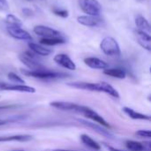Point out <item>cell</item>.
Masks as SVG:
<instances>
[{"instance_id": "obj_1", "label": "cell", "mask_w": 151, "mask_h": 151, "mask_svg": "<svg viewBox=\"0 0 151 151\" xmlns=\"http://www.w3.org/2000/svg\"><path fill=\"white\" fill-rule=\"evenodd\" d=\"M74 88L88 90V91H96V92H103L105 93L112 97L119 98V93L116 88H114L111 84L107 82H97V83H91V82H83V81H74V82H68L66 84Z\"/></svg>"}, {"instance_id": "obj_2", "label": "cell", "mask_w": 151, "mask_h": 151, "mask_svg": "<svg viewBox=\"0 0 151 151\" xmlns=\"http://www.w3.org/2000/svg\"><path fill=\"white\" fill-rule=\"evenodd\" d=\"M20 72L22 73V74H24L27 77H32V78L44 80V81H53V80H58V79H65V78H67L70 76L69 74L65 73L51 72V71H48L46 69L41 70V71H30V70L21 69Z\"/></svg>"}, {"instance_id": "obj_3", "label": "cell", "mask_w": 151, "mask_h": 151, "mask_svg": "<svg viewBox=\"0 0 151 151\" xmlns=\"http://www.w3.org/2000/svg\"><path fill=\"white\" fill-rule=\"evenodd\" d=\"M100 49L107 56L118 57L121 54L120 47L118 42L111 36H106L102 40L100 43Z\"/></svg>"}, {"instance_id": "obj_4", "label": "cell", "mask_w": 151, "mask_h": 151, "mask_svg": "<svg viewBox=\"0 0 151 151\" xmlns=\"http://www.w3.org/2000/svg\"><path fill=\"white\" fill-rule=\"evenodd\" d=\"M81 11L89 16H99L102 11V5L97 0H79Z\"/></svg>"}, {"instance_id": "obj_5", "label": "cell", "mask_w": 151, "mask_h": 151, "mask_svg": "<svg viewBox=\"0 0 151 151\" xmlns=\"http://www.w3.org/2000/svg\"><path fill=\"white\" fill-rule=\"evenodd\" d=\"M19 59L30 70V71H41L44 70V66L37 60L34 53L25 51L19 56Z\"/></svg>"}, {"instance_id": "obj_6", "label": "cell", "mask_w": 151, "mask_h": 151, "mask_svg": "<svg viewBox=\"0 0 151 151\" xmlns=\"http://www.w3.org/2000/svg\"><path fill=\"white\" fill-rule=\"evenodd\" d=\"M80 113L83 114L86 118H88V119H91V120H93V121H95V122H96L98 124H100L101 126L104 127L105 128H108V129L111 128V125L102 116H100L96 111H95L94 110H92V109H90L88 107L83 106V108H82V110L81 111Z\"/></svg>"}, {"instance_id": "obj_7", "label": "cell", "mask_w": 151, "mask_h": 151, "mask_svg": "<svg viewBox=\"0 0 151 151\" xmlns=\"http://www.w3.org/2000/svg\"><path fill=\"white\" fill-rule=\"evenodd\" d=\"M0 91H17L33 94L36 90L35 88L27 86L25 84H9L5 82H0Z\"/></svg>"}, {"instance_id": "obj_8", "label": "cell", "mask_w": 151, "mask_h": 151, "mask_svg": "<svg viewBox=\"0 0 151 151\" xmlns=\"http://www.w3.org/2000/svg\"><path fill=\"white\" fill-rule=\"evenodd\" d=\"M6 30H7V33L9 34V35L14 39L22 40V41H32V39H33L31 35L27 31L22 29L21 27L8 26L6 27Z\"/></svg>"}, {"instance_id": "obj_9", "label": "cell", "mask_w": 151, "mask_h": 151, "mask_svg": "<svg viewBox=\"0 0 151 151\" xmlns=\"http://www.w3.org/2000/svg\"><path fill=\"white\" fill-rule=\"evenodd\" d=\"M34 33L37 35L42 36L43 38H50V37H58L61 35V33L58 30H55L51 27L38 25L35 26L33 29Z\"/></svg>"}, {"instance_id": "obj_10", "label": "cell", "mask_w": 151, "mask_h": 151, "mask_svg": "<svg viewBox=\"0 0 151 151\" xmlns=\"http://www.w3.org/2000/svg\"><path fill=\"white\" fill-rule=\"evenodd\" d=\"M50 105L51 107H54L58 110H61V111H76V112H81V111L83 108V105H80V104H76L73 103H70V102H60V101H55V102H51L50 103Z\"/></svg>"}, {"instance_id": "obj_11", "label": "cell", "mask_w": 151, "mask_h": 151, "mask_svg": "<svg viewBox=\"0 0 151 151\" xmlns=\"http://www.w3.org/2000/svg\"><path fill=\"white\" fill-rule=\"evenodd\" d=\"M54 61L60 66L71 71L76 70L75 63L66 54H58L54 57Z\"/></svg>"}, {"instance_id": "obj_12", "label": "cell", "mask_w": 151, "mask_h": 151, "mask_svg": "<svg viewBox=\"0 0 151 151\" xmlns=\"http://www.w3.org/2000/svg\"><path fill=\"white\" fill-rule=\"evenodd\" d=\"M77 21L81 25L89 27H98L102 23V19L99 18V16L97 17V16H89V15L79 16L77 18Z\"/></svg>"}, {"instance_id": "obj_13", "label": "cell", "mask_w": 151, "mask_h": 151, "mask_svg": "<svg viewBox=\"0 0 151 151\" xmlns=\"http://www.w3.org/2000/svg\"><path fill=\"white\" fill-rule=\"evenodd\" d=\"M136 38L138 43L148 51L151 50V36L150 35L142 30L136 31Z\"/></svg>"}, {"instance_id": "obj_14", "label": "cell", "mask_w": 151, "mask_h": 151, "mask_svg": "<svg viewBox=\"0 0 151 151\" xmlns=\"http://www.w3.org/2000/svg\"><path fill=\"white\" fill-rule=\"evenodd\" d=\"M84 63L86 65H88V67L92 68V69H100V70H104L106 68H109V65L97 58H94V57H90V58H86L84 59Z\"/></svg>"}, {"instance_id": "obj_15", "label": "cell", "mask_w": 151, "mask_h": 151, "mask_svg": "<svg viewBox=\"0 0 151 151\" xmlns=\"http://www.w3.org/2000/svg\"><path fill=\"white\" fill-rule=\"evenodd\" d=\"M150 142H139L135 141H127L126 146L130 151H150Z\"/></svg>"}, {"instance_id": "obj_16", "label": "cell", "mask_w": 151, "mask_h": 151, "mask_svg": "<svg viewBox=\"0 0 151 151\" xmlns=\"http://www.w3.org/2000/svg\"><path fill=\"white\" fill-rule=\"evenodd\" d=\"M32 140V136L28 134H18V135H9V136H0L1 142H29Z\"/></svg>"}, {"instance_id": "obj_17", "label": "cell", "mask_w": 151, "mask_h": 151, "mask_svg": "<svg viewBox=\"0 0 151 151\" xmlns=\"http://www.w3.org/2000/svg\"><path fill=\"white\" fill-rule=\"evenodd\" d=\"M122 111L131 119H137V120H150V116L142 114L140 112L135 111L134 110L128 108V107H123Z\"/></svg>"}, {"instance_id": "obj_18", "label": "cell", "mask_w": 151, "mask_h": 151, "mask_svg": "<svg viewBox=\"0 0 151 151\" xmlns=\"http://www.w3.org/2000/svg\"><path fill=\"white\" fill-rule=\"evenodd\" d=\"M28 47L29 49L36 55H40V56H49L52 51L50 49H47L40 44L35 43V42H28Z\"/></svg>"}, {"instance_id": "obj_19", "label": "cell", "mask_w": 151, "mask_h": 151, "mask_svg": "<svg viewBox=\"0 0 151 151\" xmlns=\"http://www.w3.org/2000/svg\"><path fill=\"white\" fill-rule=\"evenodd\" d=\"M104 73L105 75L117 78V79H125L127 76L126 72L121 68H106L104 70Z\"/></svg>"}, {"instance_id": "obj_20", "label": "cell", "mask_w": 151, "mask_h": 151, "mask_svg": "<svg viewBox=\"0 0 151 151\" xmlns=\"http://www.w3.org/2000/svg\"><path fill=\"white\" fill-rule=\"evenodd\" d=\"M135 25L139 28V30H142V31H145V32L150 34V25L149 21L147 20V19L144 18L143 16H142V15L136 16V18H135Z\"/></svg>"}, {"instance_id": "obj_21", "label": "cell", "mask_w": 151, "mask_h": 151, "mask_svg": "<svg viewBox=\"0 0 151 151\" xmlns=\"http://www.w3.org/2000/svg\"><path fill=\"white\" fill-rule=\"evenodd\" d=\"M81 141L82 142L83 144H85L86 146H88V148H90L94 150H101L100 144L87 134H81Z\"/></svg>"}, {"instance_id": "obj_22", "label": "cell", "mask_w": 151, "mask_h": 151, "mask_svg": "<svg viewBox=\"0 0 151 151\" xmlns=\"http://www.w3.org/2000/svg\"><path fill=\"white\" fill-rule=\"evenodd\" d=\"M40 42L42 45L55 46V45L65 43V40L64 38H61L60 36H58V37H50V38H42L40 40Z\"/></svg>"}, {"instance_id": "obj_23", "label": "cell", "mask_w": 151, "mask_h": 151, "mask_svg": "<svg viewBox=\"0 0 151 151\" xmlns=\"http://www.w3.org/2000/svg\"><path fill=\"white\" fill-rule=\"evenodd\" d=\"M78 121L80 122V123H81V124H83V125H85V126H87V127H90V128H92V129H94L95 131H96L97 133H99L100 134H102V135H104V136H112L110 133H109V131L108 130H105V129H104L103 127H99V126H97V125H96V124H94V123H90V122H88V121H85V120H83V119H78Z\"/></svg>"}, {"instance_id": "obj_24", "label": "cell", "mask_w": 151, "mask_h": 151, "mask_svg": "<svg viewBox=\"0 0 151 151\" xmlns=\"http://www.w3.org/2000/svg\"><path fill=\"white\" fill-rule=\"evenodd\" d=\"M4 22L9 27H21V26L23 24L22 21L19 18H17L15 15L11 14V13L6 15L5 19H4Z\"/></svg>"}, {"instance_id": "obj_25", "label": "cell", "mask_w": 151, "mask_h": 151, "mask_svg": "<svg viewBox=\"0 0 151 151\" xmlns=\"http://www.w3.org/2000/svg\"><path fill=\"white\" fill-rule=\"evenodd\" d=\"M7 78L12 81V82H15L16 84H25V81L24 80H22L19 75H17L16 73H9L7 74Z\"/></svg>"}, {"instance_id": "obj_26", "label": "cell", "mask_w": 151, "mask_h": 151, "mask_svg": "<svg viewBox=\"0 0 151 151\" xmlns=\"http://www.w3.org/2000/svg\"><path fill=\"white\" fill-rule=\"evenodd\" d=\"M53 13L58 17L61 18H67L69 16V12L65 9H58V8H53L52 10Z\"/></svg>"}, {"instance_id": "obj_27", "label": "cell", "mask_w": 151, "mask_h": 151, "mask_svg": "<svg viewBox=\"0 0 151 151\" xmlns=\"http://www.w3.org/2000/svg\"><path fill=\"white\" fill-rule=\"evenodd\" d=\"M136 135L140 137H143V138H150L151 133L150 130H140L136 132Z\"/></svg>"}, {"instance_id": "obj_28", "label": "cell", "mask_w": 151, "mask_h": 151, "mask_svg": "<svg viewBox=\"0 0 151 151\" xmlns=\"http://www.w3.org/2000/svg\"><path fill=\"white\" fill-rule=\"evenodd\" d=\"M9 9V4L6 0H0V10L7 11Z\"/></svg>"}, {"instance_id": "obj_29", "label": "cell", "mask_w": 151, "mask_h": 151, "mask_svg": "<svg viewBox=\"0 0 151 151\" xmlns=\"http://www.w3.org/2000/svg\"><path fill=\"white\" fill-rule=\"evenodd\" d=\"M22 12L26 15V16H32L33 15V11L29 8H23L22 9Z\"/></svg>"}, {"instance_id": "obj_30", "label": "cell", "mask_w": 151, "mask_h": 151, "mask_svg": "<svg viewBox=\"0 0 151 151\" xmlns=\"http://www.w3.org/2000/svg\"><path fill=\"white\" fill-rule=\"evenodd\" d=\"M14 107H16V105H6V106L0 107V111L1 110H5V109H11V108H14Z\"/></svg>"}, {"instance_id": "obj_31", "label": "cell", "mask_w": 151, "mask_h": 151, "mask_svg": "<svg viewBox=\"0 0 151 151\" xmlns=\"http://www.w3.org/2000/svg\"><path fill=\"white\" fill-rule=\"evenodd\" d=\"M9 122H11V120H4V119H0V126H4V125H5V124H7V123H9Z\"/></svg>"}, {"instance_id": "obj_32", "label": "cell", "mask_w": 151, "mask_h": 151, "mask_svg": "<svg viewBox=\"0 0 151 151\" xmlns=\"http://www.w3.org/2000/svg\"><path fill=\"white\" fill-rule=\"evenodd\" d=\"M107 148H108L109 151H124V150H121L115 149V148H113V147H109V146H107Z\"/></svg>"}, {"instance_id": "obj_33", "label": "cell", "mask_w": 151, "mask_h": 151, "mask_svg": "<svg viewBox=\"0 0 151 151\" xmlns=\"http://www.w3.org/2000/svg\"><path fill=\"white\" fill-rule=\"evenodd\" d=\"M54 151H73V150H54Z\"/></svg>"}, {"instance_id": "obj_34", "label": "cell", "mask_w": 151, "mask_h": 151, "mask_svg": "<svg viewBox=\"0 0 151 151\" xmlns=\"http://www.w3.org/2000/svg\"><path fill=\"white\" fill-rule=\"evenodd\" d=\"M12 151H25V150H12Z\"/></svg>"}, {"instance_id": "obj_35", "label": "cell", "mask_w": 151, "mask_h": 151, "mask_svg": "<svg viewBox=\"0 0 151 151\" xmlns=\"http://www.w3.org/2000/svg\"><path fill=\"white\" fill-rule=\"evenodd\" d=\"M138 1H140V2H143V1H145V0H138Z\"/></svg>"}]
</instances>
